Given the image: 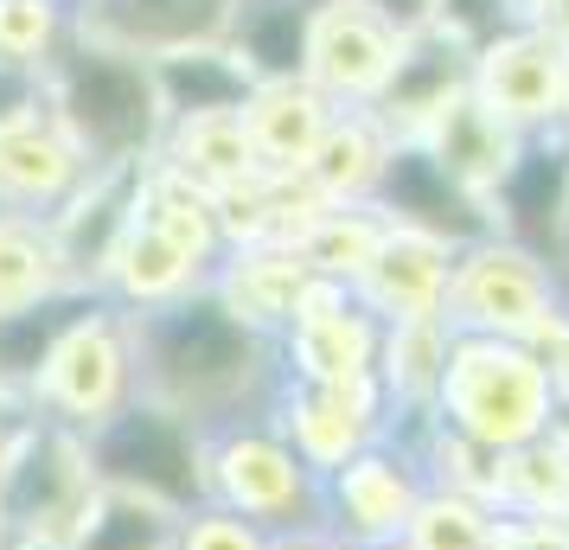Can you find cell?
Segmentation results:
<instances>
[{
    "label": "cell",
    "mask_w": 569,
    "mask_h": 550,
    "mask_svg": "<svg viewBox=\"0 0 569 550\" xmlns=\"http://www.w3.org/2000/svg\"><path fill=\"white\" fill-rule=\"evenodd\" d=\"M410 32L385 20L365 0H313L308 27V83L333 109H378L385 103L397 58H403Z\"/></svg>",
    "instance_id": "obj_4"
},
{
    "label": "cell",
    "mask_w": 569,
    "mask_h": 550,
    "mask_svg": "<svg viewBox=\"0 0 569 550\" xmlns=\"http://www.w3.org/2000/svg\"><path fill=\"white\" fill-rule=\"evenodd\" d=\"M39 90L97 167H148L167 141V103H160L154 58L90 39L83 27L58 52L52 71L39 78Z\"/></svg>",
    "instance_id": "obj_1"
},
{
    "label": "cell",
    "mask_w": 569,
    "mask_h": 550,
    "mask_svg": "<svg viewBox=\"0 0 569 550\" xmlns=\"http://www.w3.org/2000/svg\"><path fill=\"white\" fill-rule=\"evenodd\" d=\"M141 224L160 231L173 250H186L206 276H218L224 218H218V192H211V186L186 180L180 167H167V160H148V167H141Z\"/></svg>",
    "instance_id": "obj_16"
},
{
    "label": "cell",
    "mask_w": 569,
    "mask_h": 550,
    "mask_svg": "<svg viewBox=\"0 0 569 550\" xmlns=\"http://www.w3.org/2000/svg\"><path fill=\"white\" fill-rule=\"evenodd\" d=\"M308 27H313V0H237L224 46L257 83L308 78Z\"/></svg>",
    "instance_id": "obj_18"
},
{
    "label": "cell",
    "mask_w": 569,
    "mask_h": 550,
    "mask_svg": "<svg viewBox=\"0 0 569 550\" xmlns=\"http://www.w3.org/2000/svg\"><path fill=\"white\" fill-rule=\"evenodd\" d=\"M154 160L180 167L186 180L211 186V192H231V186H243V180H257V173H262L257 141H250V129H243V109L167 122V141H160Z\"/></svg>",
    "instance_id": "obj_17"
},
{
    "label": "cell",
    "mask_w": 569,
    "mask_h": 550,
    "mask_svg": "<svg viewBox=\"0 0 569 550\" xmlns=\"http://www.w3.org/2000/svg\"><path fill=\"white\" fill-rule=\"evenodd\" d=\"M385 237H390V218H385L378 206H333V211H327V218L308 231L301 257H308L313 276L359 289L365 269H371V262H378V250H385Z\"/></svg>",
    "instance_id": "obj_22"
},
{
    "label": "cell",
    "mask_w": 569,
    "mask_h": 550,
    "mask_svg": "<svg viewBox=\"0 0 569 550\" xmlns=\"http://www.w3.org/2000/svg\"><path fill=\"white\" fill-rule=\"evenodd\" d=\"M71 7H78V13H90V7H103V0H71Z\"/></svg>",
    "instance_id": "obj_32"
},
{
    "label": "cell",
    "mask_w": 569,
    "mask_h": 550,
    "mask_svg": "<svg viewBox=\"0 0 569 550\" xmlns=\"http://www.w3.org/2000/svg\"><path fill=\"white\" fill-rule=\"evenodd\" d=\"M231 493L243 506H282L295 493V461L269 442H237L231 448Z\"/></svg>",
    "instance_id": "obj_26"
},
{
    "label": "cell",
    "mask_w": 569,
    "mask_h": 550,
    "mask_svg": "<svg viewBox=\"0 0 569 550\" xmlns=\"http://www.w3.org/2000/svg\"><path fill=\"white\" fill-rule=\"evenodd\" d=\"M390 154H397V134H390V122L378 109H339L308 160V180L333 206H378Z\"/></svg>",
    "instance_id": "obj_15"
},
{
    "label": "cell",
    "mask_w": 569,
    "mask_h": 550,
    "mask_svg": "<svg viewBox=\"0 0 569 550\" xmlns=\"http://www.w3.org/2000/svg\"><path fill=\"white\" fill-rule=\"evenodd\" d=\"M237 20V0H103L78 13V27L90 39L129 46L141 58L167 52H199V46H224Z\"/></svg>",
    "instance_id": "obj_9"
},
{
    "label": "cell",
    "mask_w": 569,
    "mask_h": 550,
    "mask_svg": "<svg viewBox=\"0 0 569 550\" xmlns=\"http://www.w3.org/2000/svg\"><path fill=\"white\" fill-rule=\"evenodd\" d=\"M71 39H78V7L71 0H0V64L7 71L39 83Z\"/></svg>",
    "instance_id": "obj_24"
},
{
    "label": "cell",
    "mask_w": 569,
    "mask_h": 550,
    "mask_svg": "<svg viewBox=\"0 0 569 550\" xmlns=\"http://www.w3.org/2000/svg\"><path fill=\"white\" fill-rule=\"evenodd\" d=\"M531 27L550 32V39L569 52V0H531Z\"/></svg>",
    "instance_id": "obj_30"
},
{
    "label": "cell",
    "mask_w": 569,
    "mask_h": 550,
    "mask_svg": "<svg viewBox=\"0 0 569 550\" xmlns=\"http://www.w3.org/2000/svg\"><path fill=\"white\" fill-rule=\"evenodd\" d=\"M154 531V512H141V499H116L103 519H90L83 550H148L141 538Z\"/></svg>",
    "instance_id": "obj_27"
},
{
    "label": "cell",
    "mask_w": 569,
    "mask_h": 550,
    "mask_svg": "<svg viewBox=\"0 0 569 550\" xmlns=\"http://www.w3.org/2000/svg\"><path fill=\"white\" fill-rule=\"evenodd\" d=\"M295 359L308 371L313 384H327V391H346V384H359L371 359H378V333H371V314L365 308H346V314H327V320H308V327H295Z\"/></svg>",
    "instance_id": "obj_23"
},
{
    "label": "cell",
    "mask_w": 569,
    "mask_h": 550,
    "mask_svg": "<svg viewBox=\"0 0 569 550\" xmlns=\"http://www.w3.org/2000/svg\"><path fill=\"white\" fill-rule=\"evenodd\" d=\"M492 231L538 250L543 262L569 243V129H543L518 148L512 173L492 192Z\"/></svg>",
    "instance_id": "obj_8"
},
{
    "label": "cell",
    "mask_w": 569,
    "mask_h": 550,
    "mask_svg": "<svg viewBox=\"0 0 569 550\" xmlns=\"http://www.w3.org/2000/svg\"><path fill=\"white\" fill-rule=\"evenodd\" d=\"M58 289H71V276H64V257H58L52 218L7 206L0 211V314L32 308Z\"/></svg>",
    "instance_id": "obj_21"
},
{
    "label": "cell",
    "mask_w": 569,
    "mask_h": 550,
    "mask_svg": "<svg viewBox=\"0 0 569 550\" xmlns=\"http://www.w3.org/2000/svg\"><path fill=\"white\" fill-rule=\"evenodd\" d=\"M32 97H39V83H32V78H20V71H7V64H0V122H7L13 109H27Z\"/></svg>",
    "instance_id": "obj_31"
},
{
    "label": "cell",
    "mask_w": 569,
    "mask_h": 550,
    "mask_svg": "<svg viewBox=\"0 0 569 550\" xmlns=\"http://www.w3.org/2000/svg\"><path fill=\"white\" fill-rule=\"evenodd\" d=\"M557 308V269L525 250L512 237H480L455 250V276H448V308L461 333H492V340H525L543 314Z\"/></svg>",
    "instance_id": "obj_3"
},
{
    "label": "cell",
    "mask_w": 569,
    "mask_h": 550,
    "mask_svg": "<svg viewBox=\"0 0 569 550\" xmlns=\"http://www.w3.org/2000/svg\"><path fill=\"white\" fill-rule=\"evenodd\" d=\"M0 211H7V206H0Z\"/></svg>",
    "instance_id": "obj_34"
},
{
    "label": "cell",
    "mask_w": 569,
    "mask_h": 550,
    "mask_svg": "<svg viewBox=\"0 0 569 550\" xmlns=\"http://www.w3.org/2000/svg\"><path fill=\"white\" fill-rule=\"evenodd\" d=\"M129 359H134V327L116 320V308H103V314H90L71 340L58 346V359L46 366L39 384H46V397H52L58 410H71V417L90 422L122 397Z\"/></svg>",
    "instance_id": "obj_12"
},
{
    "label": "cell",
    "mask_w": 569,
    "mask_h": 550,
    "mask_svg": "<svg viewBox=\"0 0 569 550\" xmlns=\"http://www.w3.org/2000/svg\"><path fill=\"white\" fill-rule=\"evenodd\" d=\"M563 129H569V83H563Z\"/></svg>",
    "instance_id": "obj_33"
},
{
    "label": "cell",
    "mask_w": 569,
    "mask_h": 550,
    "mask_svg": "<svg viewBox=\"0 0 569 550\" xmlns=\"http://www.w3.org/2000/svg\"><path fill=\"white\" fill-rule=\"evenodd\" d=\"M339 109L313 90L308 78H276V83H250L243 97V129L257 141L262 173H308L320 134Z\"/></svg>",
    "instance_id": "obj_14"
},
{
    "label": "cell",
    "mask_w": 569,
    "mask_h": 550,
    "mask_svg": "<svg viewBox=\"0 0 569 550\" xmlns=\"http://www.w3.org/2000/svg\"><path fill=\"white\" fill-rule=\"evenodd\" d=\"M160 78V103H167V122H186V116H224V109H243L250 97V71L237 64L231 46H199V52H167L154 58Z\"/></svg>",
    "instance_id": "obj_20"
},
{
    "label": "cell",
    "mask_w": 569,
    "mask_h": 550,
    "mask_svg": "<svg viewBox=\"0 0 569 550\" xmlns=\"http://www.w3.org/2000/svg\"><path fill=\"white\" fill-rule=\"evenodd\" d=\"M416 141L441 160V173H448V180H461L467 192H473V199H487V206H492V192H499V180L512 173L518 148H525V134H518L512 122H499L473 90L455 97V103L441 109Z\"/></svg>",
    "instance_id": "obj_13"
},
{
    "label": "cell",
    "mask_w": 569,
    "mask_h": 550,
    "mask_svg": "<svg viewBox=\"0 0 569 550\" xmlns=\"http://www.w3.org/2000/svg\"><path fill=\"white\" fill-rule=\"evenodd\" d=\"M467 90H473V52L461 39H448L441 27H416L403 39V58H397V78H390L378 116L390 122L397 141H416Z\"/></svg>",
    "instance_id": "obj_10"
},
{
    "label": "cell",
    "mask_w": 569,
    "mask_h": 550,
    "mask_svg": "<svg viewBox=\"0 0 569 550\" xmlns=\"http://www.w3.org/2000/svg\"><path fill=\"white\" fill-rule=\"evenodd\" d=\"M441 403L461 417L467 436L506 448L543 429V403H550V366L531 359L518 340H492V333H455L448 346V378H441Z\"/></svg>",
    "instance_id": "obj_2"
},
{
    "label": "cell",
    "mask_w": 569,
    "mask_h": 550,
    "mask_svg": "<svg viewBox=\"0 0 569 550\" xmlns=\"http://www.w3.org/2000/svg\"><path fill=\"white\" fill-rule=\"evenodd\" d=\"M378 211L403 231H422L448 243V250H467L492 237V206L473 199L461 180L441 173V160L422 148V141H397V154L385 167V186H378Z\"/></svg>",
    "instance_id": "obj_7"
},
{
    "label": "cell",
    "mask_w": 569,
    "mask_h": 550,
    "mask_svg": "<svg viewBox=\"0 0 569 550\" xmlns=\"http://www.w3.org/2000/svg\"><path fill=\"white\" fill-rule=\"evenodd\" d=\"M199 282H206V269L134 218V231L122 237V250H116V262H109L103 289L116 294V301L141 308V314H160V308H173V301H186V294H199Z\"/></svg>",
    "instance_id": "obj_19"
},
{
    "label": "cell",
    "mask_w": 569,
    "mask_h": 550,
    "mask_svg": "<svg viewBox=\"0 0 569 550\" xmlns=\"http://www.w3.org/2000/svg\"><path fill=\"white\" fill-rule=\"evenodd\" d=\"M563 83H569V52L538 27H518L492 39L487 52H473V97L512 122L525 141L543 129H563Z\"/></svg>",
    "instance_id": "obj_6"
},
{
    "label": "cell",
    "mask_w": 569,
    "mask_h": 550,
    "mask_svg": "<svg viewBox=\"0 0 569 550\" xmlns=\"http://www.w3.org/2000/svg\"><path fill=\"white\" fill-rule=\"evenodd\" d=\"M448 39H461L467 52H487L492 39L531 27V0H436V20Z\"/></svg>",
    "instance_id": "obj_25"
},
{
    "label": "cell",
    "mask_w": 569,
    "mask_h": 550,
    "mask_svg": "<svg viewBox=\"0 0 569 550\" xmlns=\"http://www.w3.org/2000/svg\"><path fill=\"white\" fill-rule=\"evenodd\" d=\"M448 276H455V250L448 243L390 224L385 250H378V262L365 269V282H359V301H365V314H385L390 327H403V320H441Z\"/></svg>",
    "instance_id": "obj_11"
},
{
    "label": "cell",
    "mask_w": 569,
    "mask_h": 550,
    "mask_svg": "<svg viewBox=\"0 0 569 550\" xmlns=\"http://www.w3.org/2000/svg\"><path fill=\"white\" fill-rule=\"evenodd\" d=\"M186 550H257V544H250V531H243V524L211 519V524H199V531H192V544H186Z\"/></svg>",
    "instance_id": "obj_28"
},
{
    "label": "cell",
    "mask_w": 569,
    "mask_h": 550,
    "mask_svg": "<svg viewBox=\"0 0 569 550\" xmlns=\"http://www.w3.org/2000/svg\"><path fill=\"white\" fill-rule=\"evenodd\" d=\"M365 7H378V13L397 20L403 32H416V27H429V20H436V0H365Z\"/></svg>",
    "instance_id": "obj_29"
},
{
    "label": "cell",
    "mask_w": 569,
    "mask_h": 550,
    "mask_svg": "<svg viewBox=\"0 0 569 550\" xmlns=\"http://www.w3.org/2000/svg\"><path fill=\"white\" fill-rule=\"evenodd\" d=\"M90 173H97V160L83 154L78 134L58 122L46 90L0 122V206L52 218V211H64L78 199Z\"/></svg>",
    "instance_id": "obj_5"
}]
</instances>
